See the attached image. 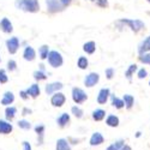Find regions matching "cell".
Returning a JSON list of instances; mask_svg holds the SVG:
<instances>
[{
	"instance_id": "cell-1",
	"label": "cell",
	"mask_w": 150,
	"mask_h": 150,
	"mask_svg": "<svg viewBox=\"0 0 150 150\" xmlns=\"http://www.w3.org/2000/svg\"><path fill=\"white\" fill-rule=\"evenodd\" d=\"M15 6L21 11L30 12V13H35V12L40 11L39 0H16Z\"/></svg>"
},
{
	"instance_id": "cell-2",
	"label": "cell",
	"mask_w": 150,
	"mask_h": 150,
	"mask_svg": "<svg viewBox=\"0 0 150 150\" xmlns=\"http://www.w3.org/2000/svg\"><path fill=\"white\" fill-rule=\"evenodd\" d=\"M71 98L77 106L83 105L86 102V100H88V94L85 93L84 89L78 88V86H74V88H72V90H71Z\"/></svg>"
},
{
	"instance_id": "cell-3",
	"label": "cell",
	"mask_w": 150,
	"mask_h": 150,
	"mask_svg": "<svg viewBox=\"0 0 150 150\" xmlns=\"http://www.w3.org/2000/svg\"><path fill=\"white\" fill-rule=\"evenodd\" d=\"M118 23H121V24L127 25L133 33H138V31H141L145 27L144 22H142L139 19H127V18H125V19H120Z\"/></svg>"
},
{
	"instance_id": "cell-4",
	"label": "cell",
	"mask_w": 150,
	"mask_h": 150,
	"mask_svg": "<svg viewBox=\"0 0 150 150\" xmlns=\"http://www.w3.org/2000/svg\"><path fill=\"white\" fill-rule=\"evenodd\" d=\"M48 64L51 65L54 69L60 67L62 64H64V59H62V55L58 52V51H51L48 54Z\"/></svg>"
},
{
	"instance_id": "cell-5",
	"label": "cell",
	"mask_w": 150,
	"mask_h": 150,
	"mask_svg": "<svg viewBox=\"0 0 150 150\" xmlns=\"http://www.w3.org/2000/svg\"><path fill=\"white\" fill-rule=\"evenodd\" d=\"M36 133V145L42 146L45 144V134H46V125L45 124H36L33 127Z\"/></svg>"
},
{
	"instance_id": "cell-6",
	"label": "cell",
	"mask_w": 150,
	"mask_h": 150,
	"mask_svg": "<svg viewBox=\"0 0 150 150\" xmlns=\"http://www.w3.org/2000/svg\"><path fill=\"white\" fill-rule=\"evenodd\" d=\"M66 103V96L64 93H55L51 96V105L54 107V108H61Z\"/></svg>"
},
{
	"instance_id": "cell-7",
	"label": "cell",
	"mask_w": 150,
	"mask_h": 150,
	"mask_svg": "<svg viewBox=\"0 0 150 150\" xmlns=\"http://www.w3.org/2000/svg\"><path fill=\"white\" fill-rule=\"evenodd\" d=\"M55 122H57V126L59 129H65L67 127L70 122H71V114H69L67 112H64V113H60L57 119H55Z\"/></svg>"
},
{
	"instance_id": "cell-8",
	"label": "cell",
	"mask_w": 150,
	"mask_h": 150,
	"mask_svg": "<svg viewBox=\"0 0 150 150\" xmlns=\"http://www.w3.org/2000/svg\"><path fill=\"white\" fill-rule=\"evenodd\" d=\"M47 5V11L49 13H57V12H61L65 7L61 5L60 0H46Z\"/></svg>"
},
{
	"instance_id": "cell-9",
	"label": "cell",
	"mask_w": 150,
	"mask_h": 150,
	"mask_svg": "<svg viewBox=\"0 0 150 150\" xmlns=\"http://www.w3.org/2000/svg\"><path fill=\"white\" fill-rule=\"evenodd\" d=\"M106 138H105V136L101 133V132H93L91 136H90V138H89V145L90 146H100V145H102L105 143Z\"/></svg>"
},
{
	"instance_id": "cell-10",
	"label": "cell",
	"mask_w": 150,
	"mask_h": 150,
	"mask_svg": "<svg viewBox=\"0 0 150 150\" xmlns=\"http://www.w3.org/2000/svg\"><path fill=\"white\" fill-rule=\"evenodd\" d=\"M62 88H64V84H62L61 82L48 83V84H46V86H45V93H46L47 95H51V96H52L53 94L61 91Z\"/></svg>"
},
{
	"instance_id": "cell-11",
	"label": "cell",
	"mask_w": 150,
	"mask_h": 150,
	"mask_svg": "<svg viewBox=\"0 0 150 150\" xmlns=\"http://www.w3.org/2000/svg\"><path fill=\"white\" fill-rule=\"evenodd\" d=\"M98 81H100V74L97 72H90L84 78V85L86 88H93L98 83Z\"/></svg>"
},
{
	"instance_id": "cell-12",
	"label": "cell",
	"mask_w": 150,
	"mask_h": 150,
	"mask_svg": "<svg viewBox=\"0 0 150 150\" xmlns=\"http://www.w3.org/2000/svg\"><path fill=\"white\" fill-rule=\"evenodd\" d=\"M13 124L5 120V119H0V134L7 136L13 132Z\"/></svg>"
},
{
	"instance_id": "cell-13",
	"label": "cell",
	"mask_w": 150,
	"mask_h": 150,
	"mask_svg": "<svg viewBox=\"0 0 150 150\" xmlns=\"http://www.w3.org/2000/svg\"><path fill=\"white\" fill-rule=\"evenodd\" d=\"M6 47H7V51L10 54H15L18 48H19V40L18 37L13 36V37H10V39L6 41Z\"/></svg>"
},
{
	"instance_id": "cell-14",
	"label": "cell",
	"mask_w": 150,
	"mask_h": 150,
	"mask_svg": "<svg viewBox=\"0 0 150 150\" xmlns=\"http://www.w3.org/2000/svg\"><path fill=\"white\" fill-rule=\"evenodd\" d=\"M109 97H110V90L108 88H102V89H100V91L97 94L96 101L98 105H105V103H107Z\"/></svg>"
},
{
	"instance_id": "cell-15",
	"label": "cell",
	"mask_w": 150,
	"mask_h": 150,
	"mask_svg": "<svg viewBox=\"0 0 150 150\" xmlns=\"http://www.w3.org/2000/svg\"><path fill=\"white\" fill-rule=\"evenodd\" d=\"M15 100H16V97H15L12 91H5L1 100H0V103H1L3 106H5V107H8L15 102Z\"/></svg>"
},
{
	"instance_id": "cell-16",
	"label": "cell",
	"mask_w": 150,
	"mask_h": 150,
	"mask_svg": "<svg viewBox=\"0 0 150 150\" xmlns=\"http://www.w3.org/2000/svg\"><path fill=\"white\" fill-rule=\"evenodd\" d=\"M4 113H5V120L12 122V120L16 118V115L18 113V109L15 106H8V107H5V112H4Z\"/></svg>"
},
{
	"instance_id": "cell-17",
	"label": "cell",
	"mask_w": 150,
	"mask_h": 150,
	"mask_svg": "<svg viewBox=\"0 0 150 150\" xmlns=\"http://www.w3.org/2000/svg\"><path fill=\"white\" fill-rule=\"evenodd\" d=\"M107 113H106V110L105 109H102V108H96V109H94L93 112H91V119L94 120V121H102V120H105L106 119V115Z\"/></svg>"
},
{
	"instance_id": "cell-18",
	"label": "cell",
	"mask_w": 150,
	"mask_h": 150,
	"mask_svg": "<svg viewBox=\"0 0 150 150\" xmlns=\"http://www.w3.org/2000/svg\"><path fill=\"white\" fill-rule=\"evenodd\" d=\"M55 150H72L71 144L69 143L67 138H58L55 142Z\"/></svg>"
},
{
	"instance_id": "cell-19",
	"label": "cell",
	"mask_w": 150,
	"mask_h": 150,
	"mask_svg": "<svg viewBox=\"0 0 150 150\" xmlns=\"http://www.w3.org/2000/svg\"><path fill=\"white\" fill-rule=\"evenodd\" d=\"M27 93H28L29 97L37 98V97L40 96V94H41V88H40V85L37 84V83H34V84H31L29 88L27 89Z\"/></svg>"
},
{
	"instance_id": "cell-20",
	"label": "cell",
	"mask_w": 150,
	"mask_h": 150,
	"mask_svg": "<svg viewBox=\"0 0 150 150\" xmlns=\"http://www.w3.org/2000/svg\"><path fill=\"white\" fill-rule=\"evenodd\" d=\"M0 29H1V31L5 34H10V33L13 31V27H12V23L10 22L8 18L5 17L0 21Z\"/></svg>"
},
{
	"instance_id": "cell-21",
	"label": "cell",
	"mask_w": 150,
	"mask_h": 150,
	"mask_svg": "<svg viewBox=\"0 0 150 150\" xmlns=\"http://www.w3.org/2000/svg\"><path fill=\"white\" fill-rule=\"evenodd\" d=\"M23 58H24V60H27V61H33V60H35V58H36L35 49H34L31 46H27L25 48H24Z\"/></svg>"
},
{
	"instance_id": "cell-22",
	"label": "cell",
	"mask_w": 150,
	"mask_h": 150,
	"mask_svg": "<svg viewBox=\"0 0 150 150\" xmlns=\"http://www.w3.org/2000/svg\"><path fill=\"white\" fill-rule=\"evenodd\" d=\"M119 124H120V119L115 114H108L106 117V125L108 127H118Z\"/></svg>"
},
{
	"instance_id": "cell-23",
	"label": "cell",
	"mask_w": 150,
	"mask_h": 150,
	"mask_svg": "<svg viewBox=\"0 0 150 150\" xmlns=\"http://www.w3.org/2000/svg\"><path fill=\"white\" fill-rule=\"evenodd\" d=\"M150 52V35L144 39L139 46H138V53L139 54H144V53H149Z\"/></svg>"
},
{
	"instance_id": "cell-24",
	"label": "cell",
	"mask_w": 150,
	"mask_h": 150,
	"mask_svg": "<svg viewBox=\"0 0 150 150\" xmlns=\"http://www.w3.org/2000/svg\"><path fill=\"white\" fill-rule=\"evenodd\" d=\"M17 126H18L19 130H23V131H30V130L34 127L33 125H31V122H30L28 119H25V118L19 119V120L17 121Z\"/></svg>"
},
{
	"instance_id": "cell-25",
	"label": "cell",
	"mask_w": 150,
	"mask_h": 150,
	"mask_svg": "<svg viewBox=\"0 0 150 150\" xmlns=\"http://www.w3.org/2000/svg\"><path fill=\"white\" fill-rule=\"evenodd\" d=\"M83 51L86 54H94L96 51V43L94 41H88L83 45Z\"/></svg>"
},
{
	"instance_id": "cell-26",
	"label": "cell",
	"mask_w": 150,
	"mask_h": 150,
	"mask_svg": "<svg viewBox=\"0 0 150 150\" xmlns=\"http://www.w3.org/2000/svg\"><path fill=\"white\" fill-rule=\"evenodd\" d=\"M122 101H124V105H125V108L126 109H131L134 105V97L130 94H125L124 97H122Z\"/></svg>"
},
{
	"instance_id": "cell-27",
	"label": "cell",
	"mask_w": 150,
	"mask_h": 150,
	"mask_svg": "<svg viewBox=\"0 0 150 150\" xmlns=\"http://www.w3.org/2000/svg\"><path fill=\"white\" fill-rule=\"evenodd\" d=\"M110 101H112V106H113L114 108H117V109H122L125 107L122 98H119V97L112 95V94H110Z\"/></svg>"
},
{
	"instance_id": "cell-28",
	"label": "cell",
	"mask_w": 150,
	"mask_h": 150,
	"mask_svg": "<svg viewBox=\"0 0 150 150\" xmlns=\"http://www.w3.org/2000/svg\"><path fill=\"white\" fill-rule=\"evenodd\" d=\"M71 114H72L74 118H76V119H82V118L84 117V110H83L79 106L74 105V106L71 107Z\"/></svg>"
},
{
	"instance_id": "cell-29",
	"label": "cell",
	"mask_w": 150,
	"mask_h": 150,
	"mask_svg": "<svg viewBox=\"0 0 150 150\" xmlns=\"http://www.w3.org/2000/svg\"><path fill=\"white\" fill-rule=\"evenodd\" d=\"M125 145V139H117L113 143H110L106 150H121V148Z\"/></svg>"
},
{
	"instance_id": "cell-30",
	"label": "cell",
	"mask_w": 150,
	"mask_h": 150,
	"mask_svg": "<svg viewBox=\"0 0 150 150\" xmlns=\"http://www.w3.org/2000/svg\"><path fill=\"white\" fill-rule=\"evenodd\" d=\"M33 76H34V79L37 81V82H41V81H46L47 79V73L42 70H37V71H34L33 73Z\"/></svg>"
},
{
	"instance_id": "cell-31",
	"label": "cell",
	"mask_w": 150,
	"mask_h": 150,
	"mask_svg": "<svg viewBox=\"0 0 150 150\" xmlns=\"http://www.w3.org/2000/svg\"><path fill=\"white\" fill-rule=\"evenodd\" d=\"M77 66H78L81 70L88 69V66H89V60L86 59L85 57H79L78 60H77Z\"/></svg>"
},
{
	"instance_id": "cell-32",
	"label": "cell",
	"mask_w": 150,
	"mask_h": 150,
	"mask_svg": "<svg viewBox=\"0 0 150 150\" xmlns=\"http://www.w3.org/2000/svg\"><path fill=\"white\" fill-rule=\"evenodd\" d=\"M138 70V67H137V65L136 64H132V65H130L129 66V69L125 71V77H126L129 81H131V78H132V76L134 74V72Z\"/></svg>"
},
{
	"instance_id": "cell-33",
	"label": "cell",
	"mask_w": 150,
	"mask_h": 150,
	"mask_svg": "<svg viewBox=\"0 0 150 150\" xmlns=\"http://www.w3.org/2000/svg\"><path fill=\"white\" fill-rule=\"evenodd\" d=\"M49 47L47 46V45H43V46H41L40 47V49H39V54H40V58L42 59V60H45V59H47L48 58V54H49Z\"/></svg>"
},
{
	"instance_id": "cell-34",
	"label": "cell",
	"mask_w": 150,
	"mask_h": 150,
	"mask_svg": "<svg viewBox=\"0 0 150 150\" xmlns=\"http://www.w3.org/2000/svg\"><path fill=\"white\" fill-rule=\"evenodd\" d=\"M8 82V76L4 69H0V84H5Z\"/></svg>"
},
{
	"instance_id": "cell-35",
	"label": "cell",
	"mask_w": 150,
	"mask_h": 150,
	"mask_svg": "<svg viewBox=\"0 0 150 150\" xmlns=\"http://www.w3.org/2000/svg\"><path fill=\"white\" fill-rule=\"evenodd\" d=\"M138 59H139L141 62H143V64H148V65H150V53L139 54Z\"/></svg>"
},
{
	"instance_id": "cell-36",
	"label": "cell",
	"mask_w": 150,
	"mask_h": 150,
	"mask_svg": "<svg viewBox=\"0 0 150 150\" xmlns=\"http://www.w3.org/2000/svg\"><path fill=\"white\" fill-rule=\"evenodd\" d=\"M7 70L10 71V72H13V71H16L17 70V62L15 61V60H8L7 61Z\"/></svg>"
},
{
	"instance_id": "cell-37",
	"label": "cell",
	"mask_w": 150,
	"mask_h": 150,
	"mask_svg": "<svg viewBox=\"0 0 150 150\" xmlns=\"http://www.w3.org/2000/svg\"><path fill=\"white\" fill-rule=\"evenodd\" d=\"M67 141H69V143L71 144V146L78 145V144H81V142H82V139H81V138H77V137H67Z\"/></svg>"
},
{
	"instance_id": "cell-38",
	"label": "cell",
	"mask_w": 150,
	"mask_h": 150,
	"mask_svg": "<svg viewBox=\"0 0 150 150\" xmlns=\"http://www.w3.org/2000/svg\"><path fill=\"white\" fill-rule=\"evenodd\" d=\"M105 73H106L107 79H112L114 77V74H115V70L113 67H108V69L105 70Z\"/></svg>"
},
{
	"instance_id": "cell-39",
	"label": "cell",
	"mask_w": 150,
	"mask_h": 150,
	"mask_svg": "<svg viewBox=\"0 0 150 150\" xmlns=\"http://www.w3.org/2000/svg\"><path fill=\"white\" fill-rule=\"evenodd\" d=\"M21 114L23 117H28V115H31L33 114V109L29 108V107H23L22 110H21Z\"/></svg>"
},
{
	"instance_id": "cell-40",
	"label": "cell",
	"mask_w": 150,
	"mask_h": 150,
	"mask_svg": "<svg viewBox=\"0 0 150 150\" xmlns=\"http://www.w3.org/2000/svg\"><path fill=\"white\" fill-rule=\"evenodd\" d=\"M22 150H33V145L29 141H23L22 142Z\"/></svg>"
},
{
	"instance_id": "cell-41",
	"label": "cell",
	"mask_w": 150,
	"mask_h": 150,
	"mask_svg": "<svg viewBox=\"0 0 150 150\" xmlns=\"http://www.w3.org/2000/svg\"><path fill=\"white\" fill-rule=\"evenodd\" d=\"M137 76H138L139 79H143V78H145V77L148 76V72H146L145 69H141V70H138V73H137Z\"/></svg>"
},
{
	"instance_id": "cell-42",
	"label": "cell",
	"mask_w": 150,
	"mask_h": 150,
	"mask_svg": "<svg viewBox=\"0 0 150 150\" xmlns=\"http://www.w3.org/2000/svg\"><path fill=\"white\" fill-rule=\"evenodd\" d=\"M19 97L23 100V101H28V100L30 98L29 95H28V93H27V90H21L19 91Z\"/></svg>"
},
{
	"instance_id": "cell-43",
	"label": "cell",
	"mask_w": 150,
	"mask_h": 150,
	"mask_svg": "<svg viewBox=\"0 0 150 150\" xmlns=\"http://www.w3.org/2000/svg\"><path fill=\"white\" fill-rule=\"evenodd\" d=\"M96 5L100 7H107L108 6V0H96Z\"/></svg>"
},
{
	"instance_id": "cell-44",
	"label": "cell",
	"mask_w": 150,
	"mask_h": 150,
	"mask_svg": "<svg viewBox=\"0 0 150 150\" xmlns=\"http://www.w3.org/2000/svg\"><path fill=\"white\" fill-rule=\"evenodd\" d=\"M71 1H72V0H60V3H61V5H62V6H64V7L69 6V5L71 4Z\"/></svg>"
},
{
	"instance_id": "cell-45",
	"label": "cell",
	"mask_w": 150,
	"mask_h": 150,
	"mask_svg": "<svg viewBox=\"0 0 150 150\" xmlns=\"http://www.w3.org/2000/svg\"><path fill=\"white\" fill-rule=\"evenodd\" d=\"M121 150H132V148H131L130 145H127V144H125V145L121 148Z\"/></svg>"
},
{
	"instance_id": "cell-46",
	"label": "cell",
	"mask_w": 150,
	"mask_h": 150,
	"mask_svg": "<svg viewBox=\"0 0 150 150\" xmlns=\"http://www.w3.org/2000/svg\"><path fill=\"white\" fill-rule=\"evenodd\" d=\"M141 134H142V132H139V131H138V132L136 133V137H137V138H139V137H141Z\"/></svg>"
},
{
	"instance_id": "cell-47",
	"label": "cell",
	"mask_w": 150,
	"mask_h": 150,
	"mask_svg": "<svg viewBox=\"0 0 150 150\" xmlns=\"http://www.w3.org/2000/svg\"><path fill=\"white\" fill-rule=\"evenodd\" d=\"M146 1H148V3H150V0H146Z\"/></svg>"
},
{
	"instance_id": "cell-48",
	"label": "cell",
	"mask_w": 150,
	"mask_h": 150,
	"mask_svg": "<svg viewBox=\"0 0 150 150\" xmlns=\"http://www.w3.org/2000/svg\"><path fill=\"white\" fill-rule=\"evenodd\" d=\"M149 85H150V81H149Z\"/></svg>"
},
{
	"instance_id": "cell-49",
	"label": "cell",
	"mask_w": 150,
	"mask_h": 150,
	"mask_svg": "<svg viewBox=\"0 0 150 150\" xmlns=\"http://www.w3.org/2000/svg\"><path fill=\"white\" fill-rule=\"evenodd\" d=\"M0 61H1V58H0Z\"/></svg>"
},
{
	"instance_id": "cell-50",
	"label": "cell",
	"mask_w": 150,
	"mask_h": 150,
	"mask_svg": "<svg viewBox=\"0 0 150 150\" xmlns=\"http://www.w3.org/2000/svg\"><path fill=\"white\" fill-rule=\"evenodd\" d=\"M91 1H95V0H91Z\"/></svg>"
}]
</instances>
